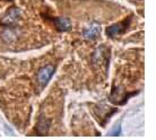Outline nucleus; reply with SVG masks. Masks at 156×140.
<instances>
[{"label":"nucleus","mask_w":156,"mask_h":140,"mask_svg":"<svg viewBox=\"0 0 156 140\" xmlns=\"http://www.w3.org/2000/svg\"><path fill=\"white\" fill-rule=\"evenodd\" d=\"M100 32H101V26L98 25V23H93L90 27H87L84 32V36L86 39H96L98 35H100Z\"/></svg>","instance_id":"nucleus-6"},{"label":"nucleus","mask_w":156,"mask_h":140,"mask_svg":"<svg viewBox=\"0 0 156 140\" xmlns=\"http://www.w3.org/2000/svg\"><path fill=\"white\" fill-rule=\"evenodd\" d=\"M20 10L18 8H10L6 14L4 15V17L1 18L0 23L2 25H6V26H12V25H15L20 18Z\"/></svg>","instance_id":"nucleus-2"},{"label":"nucleus","mask_w":156,"mask_h":140,"mask_svg":"<svg viewBox=\"0 0 156 140\" xmlns=\"http://www.w3.org/2000/svg\"><path fill=\"white\" fill-rule=\"evenodd\" d=\"M93 62L96 67H108L109 63V51L105 47H100L96 49V51L93 54Z\"/></svg>","instance_id":"nucleus-1"},{"label":"nucleus","mask_w":156,"mask_h":140,"mask_svg":"<svg viewBox=\"0 0 156 140\" xmlns=\"http://www.w3.org/2000/svg\"><path fill=\"white\" fill-rule=\"evenodd\" d=\"M53 72H55V67L51 66V65L43 67L42 69L40 70L39 74H37V82H39L41 87H44V86L47 85L48 82L52 77Z\"/></svg>","instance_id":"nucleus-3"},{"label":"nucleus","mask_w":156,"mask_h":140,"mask_svg":"<svg viewBox=\"0 0 156 140\" xmlns=\"http://www.w3.org/2000/svg\"><path fill=\"white\" fill-rule=\"evenodd\" d=\"M129 20L130 19H126L123 23H119V24H114V25H111L110 27H108L106 30V34L111 36V37H115L117 35L123 33L125 30L127 28V26L129 25Z\"/></svg>","instance_id":"nucleus-4"},{"label":"nucleus","mask_w":156,"mask_h":140,"mask_svg":"<svg viewBox=\"0 0 156 140\" xmlns=\"http://www.w3.org/2000/svg\"><path fill=\"white\" fill-rule=\"evenodd\" d=\"M126 100H127V95L123 93L122 88H119V87L113 88L111 94V102H113L115 104H122L126 102Z\"/></svg>","instance_id":"nucleus-5"},{"label":"nucleus","mask_w":156,"mask_h":140,"mask_svg":"<svg viewBox=\"0 0 156 140\" xmlns=\"http://www.w3.org/2000/svg\"><path fill=\"white\" fill-rule=\"evenodd\" d=\"M55 25L60 32H67L71 28V23L67 18H58L55 20Z\"/></svg>","instance_id":"nucleus-7"}]
</instances>
